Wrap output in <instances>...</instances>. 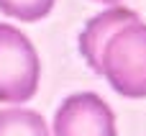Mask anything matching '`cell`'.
Wrapping results in <instances>:
<instances>
[{"mask_svg":"<svg viewBox=\"0 0 146 136\" xmlns=\"http://www.w3.org/2000/svg\"><path fill=\"white\" fill-rule=\"evenodd\" d=\"M54 0H0V10L15 21H41L51 13Z\"/></svg>","mask_w":146,"mask_h":136,"instance_id":"6","label":"cell"},{"mask_svg":"<svg viewBox=\"0 0 146 136\" xmlns=\"http://www.w3.org/2000/svg\"><path fill=\"white\" fill-rule=\"evenodd\" d=\"M98 3H118V0H98Z\"/></svg>","mask_w":146,"mask_h":136,"instance_id":"7","label":"cell"},{"mask_svg":"<svg viewBox=\"0 0 146 136\" xmlns=\"http://www.w3.org/2000/svg\"><path fill=\"white\" fill-rule=\"evenodd\" d=\"M54 136H118L115 116L100 95L77 93L59 105L54 116Z\"/></svg>","mask_w":146,"mask_h":136,"instance_id":"3","label":"cell"},{"mask_svg":"<svg viewBox=\"0 0 146 136\" xmlns=\"http://www.w3.org/2000/svg\"><path fill=\"white\" fill-rule=\"evenodd\" d=\"M133 18H136V13L128 8H110V10H103L100 15H95L92 21H87V26L80 33V54L85 57L87 67L95 75H100V51L108 44V39L113 36V31Z\"/></svg>","mask_w":146,"mask_h":136,"instance_id":"4","label":"cell"},{"mask_svg":"<svg viewBox=\"0 0 146 136\" xmlns=\"http://www.w3.org/2000/svg\"><path fill=\"white\" fill-rule=\"evenodd\" d=\"M38 54L13 26L0 23V103H26L38 87Z\"/></svg>","mask_w":146,"mask_h":136,"instance_id":"2","label":"cell"},{"mask_svg":"<svg viewBox=\"0 0 146 136\" xmlns=\"http://www.w3.org/2000/svg\"><path fill=\"white\" fill-rule=\"evenodd\" d=\"M0 136H49V126L41 113L28 108H3Z\"/></svg>","mask_w":146,"mask_h":136,"instance_id":"5","label":"cell"},{"mask_svg":"<svg viewBox=\"0 0 146 136\" xmlns=\"http://www.w3.org/2000/svg\"><path fill=\"white\" fill-rule=\"evenodd\" d=\"M100 75L123 98H146V23L136 15L113 31L100 51Z\"/></svg>","mask_w":146,"mask_h":136,"instance_id":"1","label":"cell"}]
</instances>
